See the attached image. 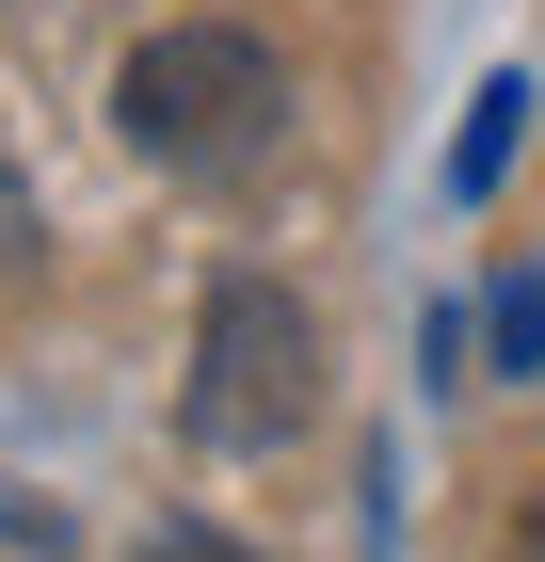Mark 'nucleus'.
Returning <instances> with one entry per match:
<instances>
[{
    "label": "nucleus",
    "instance_id": "7ed1b4c3",
    "mask_svg": "<svg viewBox=\"0 0 545 562\" xmlns=\"http://www.w3.org/2000/svg\"><path fill=\"white\" fill-rule=\"evenodd\" d=\"M513 130H530V81H481V113H465V145H450V193H465V210L513 177Z\"/></svg>",
    "mask_w": 545,
    "mask_h": 562
},
{
    "label": "nucleus",
    "instance_id": "423d86ee",
    "mask_svg": "<svg viewBox=\"0 0 545 562\" xmlns=\"http://www.w3.org/2000/svg\"><path fill=\"white\" fill-rule=\"evenodd\" d=\"M513 562H545V482H530V515H513Z\"/></svg>",
    "mask_w": 545,
    "mask_h": 562
},
{
    "label": "nucleus",
    "instance_id": "20e7f679",
    "mask_svg": "<svg viewBox=\"0 0 545 562\" xmlns=\"http://www.w3.org/2000/svg\"><path fill=\"white\" fill-rule=\"evenodd\" d=\"M481 338H498V370H545V273H513V290H498V322H481Z\"/></svg>",
    "mask_w": 545,
    "mask_h": 562
},
{
    "label": "nucleus",
    "instance_id": "f257e3e1",
    "mask_svg": "<svg viewBox=\"0 0 545 562\" xmlns=\"http://www.w3.org/2000/svg\"><path fill=\"white\" fill-rule=\"evenodd\" d=\"M113 130L161 177H257L289 145V65L257 33H225V16H177V33H145L113 65Z\"/></svg>",
    "mask_w": 545,
    "mask_h": 562
},
{
    "label": "nucleus",
    "instance_id": "f03ea898",
    "mask_svg": "<svg viewBox=\"0 0 545 562\" xmlns=\"http://www.w3.org/2000/svg\"><path fill=\"white\" fill-rule=\"evenodd\" d=\"M305 402H321V322H305L273 273H225L209 322H193V386H177L193 450H289Z\"/></svg>",
    "mask_w": 545,
    "mask_h": 562
},
{
    "label": "nucleus",
    "instance_id": "39448f33",
    "mask_svg": "<svg viewBox=\"0 0 545 562\" xmlns=\"http://www.w3.org/2000/svg\"><path fill=\"white\" fill-rule=\"evenodd\" d=\"M161 562H241V547H225V530H193V515H177V530H161Z\"/></svg>",
    "mask_w": 545,
    "mask_h": 562
}]
</instances>
